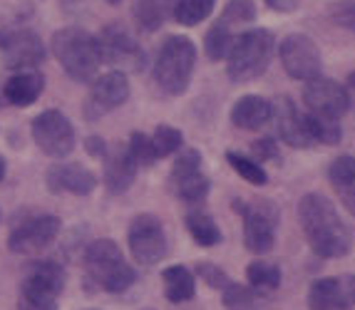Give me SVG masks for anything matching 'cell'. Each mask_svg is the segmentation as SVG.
I'll return each instance as SVG.
<instances>
[{
    "label": "cell",
    "instance_id": "cell-1",
    "mask_svg": "<svg viewBox=\"0 0 355 310\" xmlns=\"http://www.w3.org/2000/svg\"><path fill=\"white\" fill-rule=\"evenodd\" d=\"M298 224L315 256L343 258L353 248L350 228L326 194L311 191L298 201Z\"/></svg>",
    "mask_w": 355,
    "mask_h": 310
},
{
    "label": "cell",
    "instance_id": "cell-2",
    "mask_svg": "<svg viewBox=\"0 0 355 310\" xmlns=\"http://www.w3.org/2000/svg\"><path fill=\"white\" fill-rule=\"evenodd\" d=\"M55 60L62 65L65 75L75 82H92L100 72V48L97 37L85 28H62L50 40Z\"/></svg>",
    "mask_w": 355,
    "mask_h": 310
},
{
    "label": "cell",
    "instance_id": "cell-3",
    "mask_svg": "<svg viewBox=\"0 0 355 310\" xmlns=\"http://www.w3.org/2000/svg\"><path fill=\"white\" fill-rule=\"evenodd\" d=\"M85 273L89 283L107 293H125L127 288L135 286L137 271L127 263L125 253L112 239H97L87 244L83 253Z\"/></svg>",
    "mask_w": 355,
    "mask_h": 310
},
{
    "label": "cell",
    "instance_id": "cell-4",
    "mask_svg": "<svg viewBox=\"0 0 355 310\" xmlns=\"http://www.w3.org/2000/svg\"><path fill=\"white\" fill-rule=\"evenodd\" d=\"M276 53V37L266 28L246 30L239 37H234V45L226 57V75L231 82L243 84L261 78L268 70Z\"/></svg>",
    "mask_w": 355,
    "mask_h": 310
},
{
    "label": "cell",
    "instance_id": "cell-5",
    "mask_svg": "<svg viewBox=\"0 0 355 310\" xmlns=\"http://www.w3.org/2000/svg\"><path fill=\"white\" fill-rule=\"evenodd\" d=\"M196 65V48L187 35L166 37L154 60V82L164 95L179 97L189 90Z\"/></svg>",
    "mask_w": 355,
    "mask_h": 310
},
{
    "label": "cell",
    "instance_id": "cell-6",
    "mask_svg": "<svg viewBox=\"0 0 355 310\" xmlns=\"http://www.w3.org/2000/svg\"><path fill=\"white\" fill-rule=\"evenodd\" d=\"M67 283L65 268L55 261H35L25 266L20 278L18 310H58V298Z\"/></svg>",
    "mask_w": 355,
    "mask_h": 310
},
{
    "label": "cell",
    "instance_id": "cell-7",
    "mask_svg": "<svg viewBox=\"0 0 355 310\" xmlns=\"http://www.w3.org/2000/svg\"><path fill=\"white\" fill-rule=\"evenodd\" d=\"M234 211L243 216V246L263 256L276 246V228H279L281 211L279 206L268 199H259V201H234Z\"/></svg>",
    "mask_w": 355,
    "mask_h": 310
},
{
    "label": "cell",
    "instance_id": "cell-8",
    "mask_svg": "<svg viewBox=\"0 0 355 310\" xmlns=\"http://www.w3.org/2000/svg\"><path fill=\"white\" fill-rule=\"evenodd\" d=\"M97 37L102 65H110L119 72H142L147 67V53L122 25H105Z\"/></svg>",
    "mask_w": 355,
    "mask_h": 310
},
{
    "label": "cell",
    "instance_id": "cell-9",
    "mask_svg": "<svg viewBox=\"0 0 355 310\" xmlns=\"http://www.w3.org/2000/svg\"><path fill=\"white\" fill-rule=\"evenodd\" d=\"M202 161L204 159L199 149H179V156L174 159L172 167V176H169L174 197L191 209L202 206L209 197V189H211V181L202 172Z\"/></svg>",
    "mask_w": 355,
    "mask_h": 310
},
{
    "label": "cell",
    "instance_id": "cell-10",
    "mask_svg": "<svg viewBox=\"0 0 355 310\" xmlns=\"http://www.w3.org/2000/svg\"><path fill=\"white\" fill-rule=\"evenodd\" d=\"M127 244H130L132 258L139 266H157L159 261H164L166 250H169L164 224L154 214H137L132 219Z\"/></svg>",
    "mask_w": 355,
    "mask_h": 310
},
{
    "label": "cell",
    "instance_id": "cell-11",
    "mask_svg": "<svg viewBox=\"0 0 355 310\" xmlns=\"http://www.w3.org/2000/svg\"><path fill=\"white\" fill-rule=\"evenodd\" d=\"M33 139H35L37 149L42 154L53 156V159H65L75 149V127H72L70 117L60 109H45L33 120L30 125Z\"/></svg>",
    "mask_w": 355,
    "mask_h": 310
},
{
    "label": "cell",
    "instance_id": "cell-12",
    "mask_svg": "<svg viewBox=\"0 0 355 310\" xmlns=\"http://www.w3.org/2000/svg\"><path fill=\"white\" fill-rule=\"evenodd\" d=\"M60 228L62 221L55 214H28L12 224L8 248L12 253H40L55 244Z\"/></svg>",
    "mask_w": 355,
    "mask_h": 310
},
{
    "label": "cell",
    "instance_id": "cell-13",
    "mask_svg": "<svg viewBox=\"0 0 355 310\" xmlns=\"http://www.w3.org/2000/svg\"><path fill=\"white\" fill-rule=\"evenodd\" d=\"M0 55L8 70H33L45 60V45L30 28H3L0 30Z\"/></svg>",
    "mask_w": 355,
    "mask_h": 310
},
{
    "label": "cell",
    "instance_id": "cell-14",
    "mask_svg": "<svg viewBox=\"0 0 355 310\" xmlns=\"http://www.w3.org/2000/svg\"><path fill=\"white\" fill-rule=\"evenodd\" d=\"M279 57L284 65L286 75L293 80L308 82L320 75V50L313 40L303 33H291L281 40L279 45Z\"/></svg>",
    "mask_w": 355,
    "mask_h": 310
},
{
    "label": "cell",
    "instance_id": "cell-15",
    "mask_svg": "<svg viewBox=\"0 0 355 310\" xmlns=\"http://www.w3.org/2000/svg\"><path fill=\"white\" fill-rule=\"evenodd\" d=\"M127 100H130V80H127L125 72H105V75L92 80L89 95L85 100V120H100L112 109L122 107Z\"/></svg>",
    "mask_w": 355,
    "mask_h": 310
},
{
    "label": "cell",
    "instance_id": "cell-16",
    "mask_svg": "<svg viewBox=\"0 0 355 310\" xmlns=\"http://www.w3.org/2000/svg\"><path fill=\"white\" fill-rule=\"evenodd\" d=\"M303 102H306L308 112L323 114V117H331V120H340L350 109L348 90L336 80L320 78V75L306 82Z\"/></svg>",
    "mask_w": 355,
    "mask_h": 310
},
{
    "label": "cell",
    "instance_id": "cell-17",
    "mask_svg": "<svg viewBox=\"0 0 355 310\" xmlns=\"http://www.w3.org/2000/svg\"><path fill=\"white\" fill-rule=\"evenodd\" d=\"M45 184L50 194H72V197H89L97 189V176L83 164L60 161L53 164L45 174Z\"/></svg>",
    "mask_w": 355,
    "mask_h": 310
},
{
    "label": "cell",
    "instance_id": "cell-18",
    "mask_svg": "<svg viewBox=\"0 0 355 310\" xmlns=\"http://www.w3.org/2000/svg\"><path fill=\"white\" fill-rule=\"evenodd\" d=\"M273 120H276L279 137L288 147H293V149H308V147L315 144L313 137H311V131H308L306 112H298L296 102L291 100V97H281L273 104Z\"/></svg>",
    "mask_w": 355,
    "mask_h": 310
},
{
    "label": "cell",
    "instance_id": "cell-19",
    "mask_svg": "<svg viewBox=\"0 0 355 310\" xmlns=\"http://www.w3.org/2000/svg\"><path fill=\"white\" fill-rule=\"evenodd\" d=\"M139 164L132 156L130 147H117L114 152H107L105 156V186L110 194H125L137 179Z\"/></svg>",
    "mask_w": 355,
    "mask_h": 310
},
{
    "label": "cell",
    "instance_id": "cell-20",
    "mask_svg": "<svg viewBox=\"0 0 355 310\" xmlns=\"http://www.w3.org/2000/svg\"><path fill=\"white\" fill-rule=\"evenodd\" d=\"M271 120H273V104L266 97L243 95L231 107V125L236 127V129L256 131L261 127H266Z\"/></svg>",
    "mask_w": 355,
    "mask_h": 310
},
{
    "label": "cell",
    "instance_id": "cell-21",
    "mask_svg": "<svg viewBox=\"0 0 355 310\" xmlns=\"http://www.w3.org/2000/svg\"><path fill=\"white\" fill-rule=\"evenodd\" d=\"M42 90H45V78L33 70H20L3 82L6 104H12V107H30L33 102H37Z\"/></svg>",
    "mask_w": 355,
    "mask_h": 310
},
{
    "label": "cell",
    "instance_id": "cell-22",
    "mask_svg": "<svg viewBox=\"0 0 355 310\" xmlns=\"http://www.w3.org/2000/svg\"><path fill=\"white\" fill-rule=\"evenodd\" d=\"M308 308L311 310H350L348 295H345L343 278L340 275H328L318 278L308 288Z\"/></svg>",
    "mask_w": 355,
    "mask_h": 310
},
{
    "label": "cell",
    "instance_id": "cell-23",
    "mask_svg": "<svg viewBox=\"0 0 355 310\" xmlns=\"http://www.w3.org/2000/svg\"><path fill=\"white\" fill-rule=\"evenodd\" d=\"M174 6L177 0H135L132 18L139 30L152 35L169 20V15H174Z\"/></svg>",
    "mask_w": 355,
    "mask_h": 310
},
{
    "label": "cell",
    "instance_id": "cell-24",
    "mask_svg": "<svg viewBox=\"0 0 355 310\" xmlns=\"http://www.w3.org/2000/svg\"><path fill=\"white\" fill-rule=\"evenodd\" d=\"M162 286L169 303H187L196 293V273L187 266H169L162 271Z\"/></svg>",
    "mask_w": 355,
    "mask_h": 310
},
{
    "label": "cell",
    "instance_id": "cell-25",
    "mask_svg": "<svg viewBox=\"0 0 355 310\" xmlns=\"http://www.w3.org/2000/svg\"><path fill=\"white\" fill-rule=\"evenodd\" d=\"M187 228H189L191 239L199 246H204V248H211V246L221 244V231L216 226V221L207 211L199 209V206L187 214Z\"/></svg>",
    "mask_w": 355,
    "mask_h": 310
},
{
    "label": "cell",
    "instance_id": "cell-26",
    "mask_svg": "<svg viewBox=\"0 0 355 310\" xmlns=\"http://www.w3.org/2000/svg\"><path fill=\"white\" fill-rule=\"evenodd\" d=\"M306 125L311 137H313L315 144H328V147H336L343 139V129L338 125V120H331V117H323V114L315 112H306Z\"/></svg>",
    "mask_w": 355,
    "mask_h": 310
},
{
    "label": "cell",
    "instance_id": "cell-27",
    "mask_svg": "<svg viewBox=\"0 0 355 310\" xmlns=\"http://www.w3.org/2000/svg\"><path fill=\"white\" fill-rule=\"evenodd\" d=\"M221 300L226 310H261L259 291L254 286H241L234 280L221 291Z\"/></svg>",
    "mask_w": 355,
    "mask_h": 310
},
{
    "label": "cell",
    "instance_id": "cell-28",
    "mask_svg": "<svg viewBox=\"0 0 355 310\" xmlns=\"http://www.w3.org/2000/svg\"><path fill=\"white\" fill-rule=\"evenodd\" d=\"M231 45H234V35H231L229 23L219 20L216 25L209 28L207 37H204V53H207L209 60L219 62V60H224V57H229Z\"/></svg>",
    "mask_w": 355,
    "mask_h": 310
},
{
    "label": "cell",
    "instance_id": "cell-29",
    "mask_svg": "<svg viewBox=\"0 0 355 310\" xmlns=\"http://www.w3.org/2000/svg\"><path fill=\"white\" fill-rule=\"evenodd\" d=\"M216 0H177L174 6V20L184 28H194V25L204 23L214 12Z\"/></svg>",
    "mask_w": 355,
    "mask_h": 310
},
{
    "label": "cell",
    "instance_id": "cell-30",
    "mask_svg": "<svg viewBox=\"0 0 355 310\" xmlns=\"http://www.w3.org/2000/svg\"><path fill=\"white\" fill-rule=\"evenodd\" d=\"M281 268L279 266H273V263L266 261H254L249 263V268H246V280H249V286H254L259 293H271L281 286Z\"/></svg>",
    "mask_w": 355,
    "mask_h": 310
},
{
    "label": "cell",
    "instance_id": "cell-31",
    "mask_svg": "<svg viewBox=\"0 0 355 310\" xmlns=\"http://www.w3.org/2000/svg\"><path fill=\"white\" fill-rule=\"evenodd\" d=\"M226 161H229V167L234 169L243 181H249V184H254V186L268 184V174H266V169L261 167V161L249 159V156L239 154V152H226Z\"/></svg>",
    "mask_w": 355,
    "mask_h": 310
},
{
    "label": "cell",
    "instance_id": "cell-32",
    "mask_svg": "<svg viewBox=\"0 0 355 310\" xmlns=\"http://www.w3.org/2000/svg\"><path fill=\"white\" fill-rule=\"evenodd\" d=\"M328 179H331L336 191L355 189V156L343 154L333 159L331 167H328Z\"/></svg>",
    "mask_w": 355,
    "mask_h": 310
},
{
    "label": "cell",
    "instance_id": "cell-33",
    "mask_svg": "<svg viewBox=\"0 0 355 310\" xmlns=\"http://www.w3.org/2000/svg\"><path fill=\"white\" fill-rule=\"evenodd\" d=\"M152 142H154V149H157V156L164 159V156H172L182 149L184 134L172 125H159L157 129H154Z\"/></svg>",
    "mask_w": 355,
    "mask_h": 310
},
{
    "label": "cell",
    "instance_id": "cell-34",
    "mask_svg": "<svg viewBox=\"0 0 355 310\" xmlns=\"http://www.w3.org/2000/svg\"><path fill=\"white\" fill-rule=\"evenodd\" d=\"M130 152L132 156H135V161L139 164V167H152L154 161L159 159L157 156V149H154V142L149 134H144V131H132L130 137Z\"/></svg>",
    "mask_w": 355,
    "mask_h": 310
},
{
    "label": "cell",
    "instance_id": "cell-35",
    "mask_svg": "<svg viewBox=\"0 0 355 310\" xmlns=\"http://www.w3.org/2000/svg\"><path fill=\"white\" fill-rule=\"evenodd\" d=\"M256 18V6L254 0H229L221 12L224 23H251Z\"/></svg>",
    "mask_w": 355,
    "mask_h": 310
},
{
    "label": "cell",
    "instance_id": "cell-36",
    "mask_svg": "<svg viewBox=\"0 0 355 310\" xmlns=\"http://www.w3.org/2000/svg\"><path fill=\"white\" fill-rule=\"evenodd\" d=\"M196 275H199L209 288H214V291H224L231 283L229 273H226L221 266H216V263H207V261L196 263Z\"/></svg>",
    "mask_w": 355,
    "mask_h": 310
},
{
    "label": "cell",
    "instance_id": "cell-37",
    "mask_svg": "<svg viewBox=\"0 0 355 310\" xmlns=\"http://www.w3.org/2000/svg\"><path fill=\"white\" fill-rule=\"evenodd\" d=\"M328 15L336 25H340V28L355 35V0H336L328 8Z\"/></svg>",
    "mask_w": 355,
    "mask_h": 310
},
{
    "label": "cell",
    "instance_id": "cell-38",
    "mask_svg": "<svg viewBox=\"0 0 355 310\" xmlns=\"http://www.w3.org/2000/svg\"><path fill=\"white\" fill-rule=\"evenodd\" d=\"M251 152H254L256 161H276L279 159V144L273 142L271 137H261L251 144Z\"/></svg>",
    "mask_w": 355,
    "mask_h": 310
},
{
    "label": "cell",
    "instance_id": "cell-39",
    "mask_svg": "<svg viewBox=\"0 0 355 310\" xmlns=\"http://www.w3.org/2000/svg\"><path fill=\"white\" fill-rule=\"evenodd\" d=\"M85 152H87L92 159H105L107 156V142L102 137H87L85 139Z\"/></svg>",
    "mask_w": 355,
    "mask_h": 310
},
{
    "label": "cell",
    "instance_id": "cell-40",
    "mask_svg": "<svg viewBox=\"0 0 355 310\" xmlns=\"http://www.w3.org/2000/svg\"><path fill=\"white\" fill-rule=\"evenodd\" d=\"M276 12H293L298 8V0H263Z\"/></svg>",
    "mask_w": 355,
    "mask_h": 310
},
{
    "label": "cell",
    "instance_id": "cell-41",
    "mask_svg": "<svg viewBox=\"0 0 355 310\" xmlns=\"http://www.w3.org/2000/svg\"><path fill=\"white\" fill-rule=\"evenodd\" d=\"M338 197H340V203H343V209H348L350 214L355 216V189L338 191Z\"/></svg>",
    "mask_w": 355,
    "mask_h": 310
},
{
    "label": "cell",
    "instance_id": "cell-42",
    "mask_svg": "<svg viewBox=\"0 0 355 310\" xmlns=\"http://www.w3.org/2000/svg\"><path fill=\"white\" fill-rule=\"evenodd\" d=\"M343 278V288H345V295H348L350 305H355V275L348 273V275H340Z\"/></svg>",
    "mask_w": 355,
    "mask_h": 310
},
{
    "label": "cell",
    "instance_id": "cell-43",
    "mask_svg": "<svg viewBox=\"0 0 355 310\" xmlns=\"http://www.w3.org/2000/svg\"><path fill=\"white\" fill-rule=\"evenodd\" d=\"M6 172H8V161L6 156H0V181L6 179Z\"/></svg>",
    "mask_w": 355,
    "mask_h": 310
},
{
    "label": "cell",
    "instance_id": "cell-44",
    "mask_svg": "<svg viewBox=\"0 0 355 310\" xmlns=\"http://www.w3.org/2000/svg\"><path fill=\"white\" fill-rule=\"evenodd\" d=\"M348 82H350V87H353V90H355V72L348 78Z\"/></svg>",
    "mask_w": 355,
    "mask_h": 310
},
{
    "label": "cell",
    "instance_id": "cell-45",
    "mask_svg": "<svg viewBox=\"0 0 355 310\" xmlns=\"http://www.w3.org/2000/svg\"><path fill=\"white\" fill-rule=\"evenodd\" d=\"M6 104V97H3V87H0V107Z\"/></svg>",
    "mask_w": 355,
    "mask_h": 310
},
{
    "label": "cell",
    "instance_id": "cell-46",
    "mask_svg": "<svg viewBox=\"0 0 355 310\" xmlns=\"http://www.w3.org/2000/svg\"><path fill=\"white\" fill-rule=\"evenodd\" d=\"M107 3H110V6H117V3H119V0H107Z\"/></svg>",
    "mask_w": 355,
    "mask_h": 310
},
{
    "label": "cell",
    "instance_id": "cell-47",
    "mask_svg": "<svg viewBox=\"0 0 355 310\" xmlns=\"http://www.w3.org/2000/svg\"><path fill=\"white\" fill-rule=\"evenodd\" d=\"M87 310H97V308H87Z\"/></svg>",
    "mask_w": 355,
    "mask_h": 310
},
{
    "label": "cell",
    "instance_id": "cell-48",
    "mask_svg": "<svg viewBox=\"0 0 355 310\" xmlns=\"http://www.w3.org/2000/svg\"><path fill=\"white\" fill-rule=\"evenodd\" d=\"M0 216H3V214H0Z\"/></svg>",
    "mask_w": 355,
    "mask_h": 310
}]
</instances>
